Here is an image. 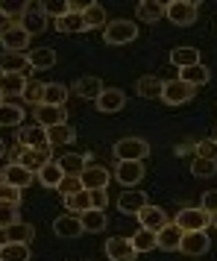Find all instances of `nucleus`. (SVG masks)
<instances>
[{"mask_svg":"<svg viewBox=\"0 0 217 261\" xmlns=\"http://www.w3.org/2000/svg\"><path fill=\"white\" fill-rule=\"evenodd\" d=\"M30 68V56L26 53H0V76L6 73H24Z\"/></svg>","mask_w":217,"mask_h":261,"instance_id":"obj_18","label":"nucleus"},{"mask_svg":"<svg viewBox=\"0 0 217 261\" xmlns=\"http://www.w3.org/2000/svg\"><path fill=\"white\" fill-rule=\"evenodd\" d=\"M0 202H9V205H21V188L0 182Z\"/></svg>","mask_w":217,"mask_h":261,"instance_id":"obj_47","label":"nucleus"},{"mask_svg":"<svg viewBox=\"0 0 217 261\" xmlns=\"http://www.w3.org/2000/svg\"><path fill=\"white\" fill-rule=\"evenodd\" d=\"M97 103V112H103V115H115V112H121L126 106V94H123L121 88H103V94L94 100Z\"/></svg>","mask_w":217,"mask_h":261,"instance_id":"obj_14","label":"nucleus"},{"mask_svg":"<svg viewBox=\"0 0 217 261\" xmlns=\"http://www.w3.org/2000/svg\"><path fill=\"white\" fill-rule=\"evenodd\" d=\"M200 208L214 217V214H217V191H205V194H203V202H200Z\"/></svg>","mask_w":217,"mask_h":261,"instance_id":"obj_49","label":"nucleus"},{"mask_svg":"<svg viewBox=\"0 0 217 261\" xmlns=\"http://www.w3.org/2000/svg\"><path fill=\"white\" fill-rule=\"evenodd\" d=\"M21 217H18V205H9V202H0V229H6V226L18 223Z\"/></svg>","mask_w":217,"mask_h":261,"instance_id":"obj_45","label":"nucleus"},{"mask_svg":"<svg viewBox=\"0 0 217 261\" xmlns=\"http://www.w3.org/2000/svg\"><path fill=\"white\" fill-rule=\"evenodd\" d=\"M106 255L108 261H135V247L129 238H108L106 241Z\"/></svg>","mask_w":217,"mask_h":261,"instance_id":"obj_15","label":"nucleus"},{"mask_svg":"<svg viewBox=\"0 0 217 261\" xmlns=\"http://www.w3.org/2000/svg\"><path fill=\"white\" fill-rule=\"evenodd\" d=\"M191 173L200 179H211V176H217V162H211V159H194Z\"/></svg>","mask_w":217,"mask_h":261,"instance_id":"obj_42","label":"nucleus"},{"mask_svg":"<svg viewBox=\"0 0 217 261\" xmlns=\"http://www.w3.org/2000/svg\"><path fill=\"white\" fill-rule=\"evenodd\" d=\"M56 191H62V197H68V194L83 191V182H79V176H65V179H62V185Z\"/></svg>","mask_w":217,"mask_h":261,"instance_id":"obj_48","label":"nucleus"},{"mask_svg":"<svg viewBox=\"0 0 217 261\" xmlns=\"http://www.w3.org/2000/svg\"><path fill=\"white\" fill-rule=\"evenodd\" d=\"M65 100H68V85H62V83L44 85V103L47 106H65Z\"/></svg>","mask_w":217,"mask_h":261,"instance_id":"obj_39","label":"nucleus"},{"mask_svg":"<svg viewBox=\"0 0 217 261\" xmlns=\"http://www.w3.org/2000/svg\"><path fill=\"white\" fill-rule=\"evenodd\" d=\"M33 179H36V173L33 170H26V167H21L18 162H9L6 167H0V182H6V185H15V188H30L33 185Z\"/></svg>","mask_w":217,"mask_h":261,"instance_id":"obj_8","label":"nucleus"},{"mask_svg":"<svg viewBox=\"0 0 217 261\" xmlns=\"http://www.w3.org/2000/svg\"><path fill=\"white\" fill-rule=\"evenodd\" d=\"M56 30H59V33H85V21H83V15L68 12L65 18H59V21H56Z\"/></svg>","mask_w":217,"mask_h":261,"instance_id":"obj_41","label":"nucleus"},{"mask_svg":"<svg viewBox=\"0 0 217 261\" xmlns=\"http://www.w3.org/2000/svg\"><path fill=\"white\" fill-rule=\"evenodd\" d=\"M0 12L6 15L9 21L15 24V18H24L26 12V3H18V0H9V3H0Z\"/></svg>","mask_w":217,"mask_h":261,"instance_id":"obj_46","label":"nucleus"},{"mask_svg":"<svg viewBox=\"0 0 217 261\" xmlns=\"http://www.w3.org/2000/svg\"><path fill=\"white\" fill-rule=\"evenodd\" d=\"M47 141H50V147L73 144V141H76V129H73L71 123H59V126H50V129H47Z\"/></svg>","mask_w":217,"mask_h":261,"instance_id":"obj_31","label":"nucleus"},{"mask_svg":"<svg viewBox=\"0 0 217 261\" xmlns=\"http://www.w3.org/2000/svg\"><path fill=\"white\" fill-rule=\"evenodd\" d=\"M30 38H33V36H30L21 24H12L3 36H0V44H3L6 53H24V50L30 47Z\"/></svg>","mask_w":217,"mask_h":261,"instance_id":"obj_9","label":"nucleus"},{"mask_svg":"<svg viewBox=\"0 0 217 261\" xmlns=\"http://www.w3.org/2000/svg\"><path fill=\"white\" fill-rule=\"evenodd\" d=\"M214 138H217V135H214Z\"/></svg>","mask_w":217,"mask_h":261,"instance_id":"obj_57","label":"nucleus"},{"mask_svg":"<svg viewBox=\"0 0 217 261\" xmlns=\"http://www.w3.org/2000/svg\"><path fill=\"white\" fill-rule=\"evenodd\" d=\"M12 162H18L21 167L33 170V173H38L44 165H50V162H53V155H50V150H24V147H15Z\"/></svg>","mask_w":217,"mask_h":261,"instance_id":"obj_6","label":"nucleus"},{"mask_svg":"<svg viewBox=\"0 0 217 261\" xmlns=\"http://www.w3.org/2000/svg\"><path fill=\"white\" fill-rule=\"evenodd\" d=\"M3 238H6V244H30L36 238V229L30 223H24V220H18V223L3 229Z\"/></svg>","mask_w":217,"mask_h":261,"instance_id":"obj_26","label":"nucleus"},{"mask_svg":"<svg viewBox=\"0 0 217 261\" xmlns=\"http://www.w3.org/2000/svg\"><path fill=\"white\" fill-rule=\"evenodd\" d=\"M0 103H6V100H3V94H0Z\"/></svg>","mask_w":217,"mask_h":261,"instance_id":"obj_56","label":"nucleus"},{"mask_svg":"<svg viewBox=\"0 0 217 261\" xmlns=\"http://www.w3.org/2000/svg\"><path fill=\"white\" fill-rule=\"evenodd\" d=\"M26 80L24 73H6V76H0V94H3V100L6 97H24L26 91Z\"/></svg>","mask_w":217,"mask_h":261,"instance_id":"obj_21","label":"nucleus"},{"mask_svg":"<svg viewBox=\"0 0 217 261\" xmlns=\"http://www.w3.org/2000/svg\"><path fill=\"white\" fill-rule=\"evenodd\" d=\"M21 120H24V109L15 106V103H0V126H18L21 129Z\"/></svg>","mask_w":217,"mask_h":261,"instance_id":"obj_36","label":"nucleus"},{"mask_svg":"<svg viewBox=\"0 0 217 261\" xmlns=\"http://www.w3.org/2000/svg\"><path fill=\"white\" fill-rule=\"evenodd\" d=\"M26 56H30V68L33 71H50L56 65V50L53 47H36V50H30Z\"/></svg>","mask_w":217,"mask_h":261,"instance_id":"obj_29","label":"nucleus"},{"mask_svg":"<svg viewBox=\"0 0 217 261\" xmlns=\"http://www.w3.org/2000/svg\"><path fill=\"white\" fill-rule=\"evenodd\" d=\"M79 223H83V232L100 235V232L108 226V217H106V212H100V208H88V212L79 214Z\"/></svg>","mask_w":217,"mask_h":261,"instance_id":"obj_27","label":"nucleus"},{"mask_svg":"<svg viewBox=\"0 0 217 261\" xmlns=\"http://www.w3.org/2000/svg\"><path fill=\"white\" fill-rule=\"evenodd\" d=\"M3 244H6V238H3V229H0V247H3Z\"/></svg>","mask_w":217,"mask_h":261,"instance_id":"obj_54","label":"nucleus"},{"mask_svg":"<svg viewBox=\"0 0 217 261\" xmlns=\"http://www.w3.org/2000/svg\"><path fill=\"white\" fill-rule=\"evenodd\" d=\"M208 247H211V238L205 235V232H185L179 249L185 255H205Z\"/></svg>","mask_w":217,"mask_h":261,"instance_id":"obj_17","label":"nucleus"},{"mask_svg":"<svg viewBox=\"0 0 217 261\" xmlns=\"http://www.w3.org/2000/svg\"><path fill=\"white\" fill-rule=\"evenodd\" d=\"M170 65H173V68H179V71L191 68V65H200V50H197V47H188V44H182V47L170 50Z\"/></svg>","mask_w":217,"mask_h":261,"instance_id":"obj_25","label":"nucleus"},{"mask_svg":"<svg viewBox=\"0 0 217 261\" xmlns=\"http://www.w3.org/2000/svg\"><path fill=\"white\" fill-rule=\"evenodd\" d=\"M108 179H112V173H108V167H103V165H88L83 173H79V182H83L85 191H106Z\"/></svg>","mask_w":217,"mask_h":261,"instance_id":"obj_10","label":"nucleus"},{"mask_svg":"<svg viewBox=\"0 0 217 261\" xmlns=\"http://www.w3.org/2000/svg\"><path fill=\"white\" fill-rule=\"evenodd\" d=\"M33 118L38 120V126L50 129V126L68 123V112H65V106H47V103H41V106L33 109Z\"/></svg>","mask_w":217,"mask_h":261,"instance_id":"obj_12","label":"nucleus"},{"mask_svg":"<svg viewBox=\"0 0 217 261\" xmlns=\"http://www.w3.org/2000/svg\"><path fill=\"white\" fill-rule=\"evenodd\" d=\"M194 159H211L217 162V138H203L194 144Z\"/></svg>","mask_w":217,"mask_h":261,"instance_id":"obj_43","label":"nucleus"},{"mask_svg":"<svg viewBox=\"0 0 217 261\" xmlns=\"http://www.w3.org/2000/svg\"><path fill=\"white\" fill-rule=\"evenodd\" d=\"M62 179H65V170H62L56 162H50V165H44L38 170V182H41L44 188H59Z\"/></svg>","mask_w":217,"mask_h":261,"instance_id":"obj_33","label":"nucleus"},{"mask_svg":"<svg viewBox=\"0 0 217 261\" xmlns=\"http://www.w3.org/2000/svg\"><path fill=\"white\" fill-rule=\"evenodd\" d=\"M56 165L65 170V176H79L85 167L91 165V155L88 153H65L56 159Z\"/></svg>","mask_w":217,"mask_h":261,"instance_id":"obj_16","label":"nucleus"},{"mask_svg":"<svg viewBox=\"0 0 217 261\" xmlns=\"http://www.w3.org/2000/svg\"><path fill=\"white\" fill-rule=\"evenodd\" d=\"M197 15H200L197 0H170V3H165V18L176 27H191L197 21Z\"/></svg>","mask_w":217,"mask_h":261,"instance_id":"obj_1","label":"nucleus"},{"mask_svg":"<svg viewBox=\"0 0 217 261\" xmlns=\"http://www.w3.org/2000/svg\"><path fill=\"white\" fill-rule=\"evenodd\" d=\"M135 15H138V21L156 24L158 18H165V3H161V0H141V3L135 6Z\"/></svg>","mask_w":217,"mask_h":261,"instance_id":"obj_28","label":"nucleus"},{"mask_svg":"<svg viewBox=\"0 0 217 261\" xmlns=\"http://www.w3.org/2000/svg\"><path fill=\"white\" fill-rule=\"evenodd\" d=\"M73 91L83 100H97V97L103 94V83H100V76H83V80L73 83Z\"/></svg>","mask_w":217,"mask_h":261,"instance_id":"obj_30","label":"nucleus"},{"mask_svg":"<svg viewBox=\"0 0 217 261\" xmlns=\"http://www.w3.org/2000/svg\"><path fill=\"white\" fill-rule=\"evenodd\" d=\"M94 0H68V6H71V12H76V15H83L88 6H91Z\"/></svg>","mask_w":217,"mask_h":261,"instance_id":"obj_51","label":"nucleus"},{"mask_svg":"<svg viewBox=\"0 0 217 261\" xmlns=\"http://www.w3.org/2000/svg\"><path fill=\"white\" fill-rule=\"evenodd\" d=\"M30 244H3L0 247V261H30Z\"/></svg>","mask_w":217,"mask_h":261,"instance_id":"obj_37","label":"nucleus"},{"mask_svg":"<svg viewBox=\"0 0 217 261\" xmlns=\"http://www.w3.org/2000/svg\"><path fill=\"white\" fill-rule=\"evenodd\" d=\"M9 27H12V21H9V18H6V15L0 12V36H3V33H6V30H9Z\"/></svg>","mask_w":217,"mask_h":261,"instance_id":"obj_52","label":"nucleus"},{"mask_svg":"<svg viewBox=\"0 0 217 261\" xmlns=\"http://www.w3.org/2000/svg\"><path fill=\"white\" fill-rule=\"evenodd\" d=\"M144 162H118V167H115V179L123 188H135L144 179Z\"/></svg>","mask_w":217,"mask_h":261,"instance_id":"obj_11","label":"nucleus"},{"mask_svg":"<svg viewBox=\"0 0 217 261\" xmlns=\"http://www.w3.org/2000/svg\"><path fill=\"white\" fill-rule=\"evenodd\" d=\"M179 80H182V83H188V85H194V88H197V85H205L208 80H211V71L205 68L203 62H200V65H191V68H185Z\"/></svg>","mask_w":217,"mask_h":261,"instance_id":"obj_35","label":"nucleus"},{"mask_svg":"<svg viewBox=\"0 0 217 261\" xmlns=\"http://www.w3.org/2000/svg\"><path fill=\"white\" fill-rule=\"evenodd\" d=\"M83 21H85V33H88V30H100V27L106 30V24H108L106 21V9H103L100 3H91V6L83 12Z\"/></svg>","mask_w":217,"mask_h":261,"instance_id":"obj_32","label":"nucleus"},{"mask_svg":"<svg viewBox=\"0 0 217 261\" xmlns=\"http://www.w3.org/2000/svg\"><path fill=\"white\" fill-rule=\"evenodd\" d=\"M173 223L179 226L182 232H205V229L211 226V214L203 212L200 205H197V208H194V205H185V208L176 214Z\"/></svg>","mask_w":217,"mask_h":261,"instance_id":"obj_2","label":"nucleus"},{"mask_svg":"<svg viewBox=\"0 0 217 261\" xmlns=\"http://www.w3.org/2000/svg\"><path fill=\"white\" fill-rule=\"evenodd\" d=\"M103 38H106V44H129V41L138 38V24L126 21V18L108 21L106 30H103Z\"/></svg>","mask_w":217,"mask_h":261,"instance_id":"obj_3","label":"nucleus"},{"mask_svg":"<svg viewBox=\"0 0 217 261\" xmlns=\"http://www.w3.org/2000/svg\"><path fill=\"white\" fill-rule=\"evenodd\" d=\"M129 241H132L135 252H153V249H158L156 232H147V229H138V232H135Z\"/></svg>","mask_w":217,"mask_h":261,"instance_id":"obj_38","label":"nucleus"},{"mask_svg":"<svg viewBox=\"0 0 217 261\" xmlns=\"http://www.w3.org/2000/svg\"><path fill=\"white\" fill-rule=\"evenodd\" d=\"M3 155H6V144L0 141V159H3Z\"/></svg>","mask_w":217,"mask_h":261,"instance_id":"obj_53","label":"nucleus"},{"mask_svg":"<svg viewBox=\"0 0 217 261\" xmlns=\"http://www.w3.org/2000/svg\"><path fill=\"white\" fill-rule=\"evenodd\" d=\"M147 205V194L144 191H123L121 200H118V208H121V214H138L141 208Z\"/></svg>","mask_w":217,"mask_h":261,"instance_id":"obj_24","label":"nucleus"},{"mask_svg":"<svg viewBox=\"0 0 217 261\" xmlns=\"http://www.w3.org/2000/svg\"><path fill=\"white\" fill-rule=\"evenodd\" d=\"M15 141H18V147H24V150H50L47 129L38 126V123H33V126H21L18 135H15Z\"/></svg>","mask_w":217,"mask_h":261,"instance_id":"obj_5","label":"nucleus"},{"mask_svg":"<svg viewBox=\"0 0 217 261\" xmlns=\"http://www.w3.org/2000/svg\"><path fill=\"white\" fill-rule=\"evenodd\" d=\"M135 91H138V97H144V100H161V94H165V80H158V76H141L135 83Z\"/></svg>","mask_w":217,"mask_h":261,"instance_id":"obj_23","label":"nucleus"},{"mask_svg":"<svg viewBox=\"0 0 217 261\" xmlns=\"http://www.w3.org/2000/svg\"><path fill=\"white\" fill-rule=\"evenodd\" d=\"M88 194H91V208H100V212H106V205H108L106 191H88Z\"/></svg>","mask_w":217,"mask_h":261,"instance_id":"obj_50","label":"nucleus"},{"mask_svg":"<svg viewBox=\"0 0 217 261\" xmlns=\"http://www.w3.org/2000/svg\"><path fill=\"white\" fill-rule=\"evenodd\" d=\"M38 9L47 15V18H53V21H59V18H65V15L71 12L68 0H41V3H38Z\"/></svg>","mask_w":217,"mask_h":261,"instance_id":"obj_40","label":"nucleus"},{"mask_svg":"<svg viewBox=\"0 0 217 261\" xmlns=\"http://www.w3.org/2000/svg\"><path fill=\"white\" fill-rule=\"evenodd\" d=\"M147 155H150V144L144 138H121V141L115 144V159L118 162H144Z\"/></svg>","mask_w":217,"mask_h":261,"instance_id":"obj_4","label":"nucleus"},{"mask_svg":"<svg viewBox=\"0 0 217 261\" xmlns=\"http://www.w3.org/2000/svg\"><path fill=\"white\" fill-rule=\"evenodd\" d=\"M211 226H214V229H217V214H214V217H211Z\"/></svg>","mask_w":217,"mask_h":261,"instance_id":"obj_55","label":"nucleus"},{"mask_svg":"<svg viewBox=\"0 0 217 261\" xmlns=\"http://www.w3.org/2000/svg\"><path fill=\"white\" fill-rule=\"evenodd\" d=\"M24 100L30 106L36 109L44 103V83H26V91H24Z\"/></svg>","mask_w":217,"mask_h":261,"instance_id":"obj_44","label":"nucleus"},{"mask_svg":"<svg viewBox=\"0 0 217 261\" xmlns=\"http://www.w3.org/2000/svg\"><path fill=\"white\" fill-rule=\"evenodd\" d=\"M135 217H138L141 229H147V232H156V235L170 223L168 212H165V208H158V205H150V202H147V205H144L138 214H135Z\"/></svg>","mask_w":217,"mask_h":261,"instance_id":"obj_7","label":"nucleus"},{"mask_svg":"<svg viewBox=\"0 0 217 261\" xmlns=\"http://www.w3.org/2000/svg\"><path fill=\"white\" fill-rule=\"evenodd\" d=\"M194 85L182 83V80H170V83H165V94H161V100L168 103V106H182V103H188L194 97Z\"/></svg>","mask_w":217,"mask_h":261,"instance_id":"obj_13","label":"nucleus"},{"mask_svg":"<svg viewBox=\"0 0 217 261\" xmlns=\"http://www.w3.org/2000/svg\"><path fill=\"white\" fill-rule=\"evenodd\" d=\"M65 208L79 217L83 212H88V208H91V194H88L85 188L76 191V194H68V197H65Z\"/></svg>","mask_w":217,"mask_h":261,"instance_id":"obj_34","label":"nucleus"},{"mask_svg":"<svg viewBox=\"0 0 217 261\" xmlns=\"http://www.w3.org/2000/svg\"><path fill=\"white\" fill-rule=\"evenodd\" d=\"M53 232H56V238H79L83 235V223H79L76 214H62V217L53 220Z\"/></svg>","mask_w":217,"mask_h":261,"instance_id":"obj_20","label":"nucleus"},{"mask_svg":"<svg viewBox=\"0 0 217 261\" xmlns=\"http://www.w3.org/2000/svg\"><path fill=\"white\" fill-rule=\"evenodd\" d=\"M182 238H185V232H182L176 223H168L161 232L156 235L158 241V249H165V252H176V249L182 247Z\"/></svg>","mask_w":217,"mask_h":261,"instance_id":"obj_19","label":"nucleus"},{"mask_svg":"<svg viewBox=\"0 0 217 261\" xmlns=\"http://www.w3.org/2000/svg\"><path fill=\"white\" fill-rule=\"evenodd\" d=\"M21 27H24L30 36H38V33H44V30H47V15L41 12L38 6H26L24 18H21Z\"/></svg>","mask_w":217,"mask_h":261,"instance_id":"obj_22","label":"nucleus"}]
</instances>
